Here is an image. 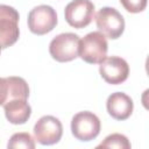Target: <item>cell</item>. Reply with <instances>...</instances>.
I'll use <instances>...</instances> for the list:
<instances>
[{
	"label": "cell",
	"mask_w": 149,
	"mask_h": 149,
	"mask_svg": "<svg viewBox=\"0 0 149 149\" xmlns=\"http://www.w3.org/2000/svg\"><path fill=\"white\" fill-rule=\"evenodd\" d=\"M132 147L129 140L123 134L113 133L105 137V140L98 144L97 148H119V149H129Z\"/></svg>",
	"instance_id": "obj_12"
},
{
	"label": "cell",
	"mask_w": 149,
	"mask_h": 149,
	"mask_svg": "<svg viewBox=\"0 0 149 149\" xmlns=\"http://www.w3.org/2000/svg\"><path fill=\"white\" fill-rule=\"evenodd\" d=\"M108 43L100 31L86 34L79 42V57L90 64H99L106 57Z\"/></svg>",
	"instance_id": "obj_1"
},
{
	"label": "cell",
	"mask_w": 149,
	"mask_h": 149,
	"mask_svg": "<svg viewBox=\"0 0 149 149\" xmlns=\"http://www.w3.org/2000/svg\"><path fill=\"white\" fill-rule=\"evenodd\" d=\"M57 24L56 10L49 5L34 7L28 14V28L33 34L44 35L50 33Z\"/></svg>",
	"instance_id": "obj_6"
},
{
	"label": "cell",
	"mask_w": 149,
	"mask_h": 149,
	"mask_svg": "<svg viewBox=\"0 0 149 149\" xmlns=\"http://www.w3.org/2000/svg\"><path fill=\"white\" fill-rule=\"evenodd\" d=\"M100 120L90 111L78 112L71 120V133L79 141H91L100 133Z\"/></svg>",
	"instance_id": "obj_5"
},
{
	"label": "cell",
	"mask_w": 149,
	"mask_h": 149,
	"mask_svg": "<svg viewBox=\"0 0 149 149\" xmlns=\"http://www.w3.org/2000/svg\"><path fill=\"white\" fill-rule=\"evenodd\" d=\"M63 126L59 119L52 115H43L34 126V137L43 146H51L62 139Z\"/></svg>",
	"instance_id": "obj_8"
},
{
	"label": "cell",
	"mask_w": 149,
	"mask_h": 149,
	"mask_svg": "<svg viewBox=\"0 0 149 149\" xmlns=\"http://www.w3.org/2000/svg\"><path fill=\"white\" fill-rule=\"evenodd\" d=\"M106 108L112 118L122 121L132 115L134 109V102L128 94L123 92H114L107 98Z\"/></svg>",
	"instance_id": "obj_10"
},
{
	"label": "cell",
	"mask_w": 149,
	"mask_h": 149,
	"mask_svg": "<svg viewBox=\"0 0 149 149\" xmlns=\"http://www.w3.org/2000/svg\"><path fill=\"white\" fill-rule=\"evenodd\" d=\"M8 148H26V149H34L35 148V140L29 133H15L10 136L8 143Z\"/></svg>",
	"instance_id": "obj_13"
},
{
	"label": "cell",
	"mask_w": 149,
	"mask_h": 149,
	"mask_svg": "<svg viewBox=\"0 0 149 149\" xmlns=\"http://www.w3.org/2000/svg\"><path fill=\"white\" fill-rule=\"evenodd\" d=\"M99 64H100L99 65L100 76L108 84H112V85L121 84L129 76L128 63L119 56L105 57L102 62Z\"/></svg>",
	"instance_id": "obj_9"
},
{
	"label": "cell",
	"mask_w": 149,
	"mask_h": 149,
	"mask_svg": "<svg viewBox=\"0 0 149 149\" xmlns=\"http://www.w3.org/2000/svg\"><path fill=\"white\" fill-rule=\"evenodd\" d=\"M95 24L101 34L111 40L119 38L125 30V19L113 7H102L95 14Z\"/></svg>",
	"instance_id": "obj_4"
},
{
	"label": "cell",
	"mask_w": 149,
	"mask_h": 149,
	"mask_svg": "<svg viewBox=\"0 0 149 149\" xmlns=\"http://www.w3.org/2000/svg\"><path fill=\"white\" fill-rule=\"evenodd\" d=\"M65 21L73 28H85L94 16V3L91 0H72L64 9Z\"/></svg>",
	"instance_id": "obj_7"
},
{
	"label": "cell",
	"mask_w": 149,
	"mask_h": 149,
	"mask_svg": "<svg viewBox=\"0 0 149 149\" xmlns=\"http://www.w3.org/2000/svg\"><path fill=\"white\" fill-rule=\"evenodd\" d=\"M148 0H120V3L129 13H140L143 12L147 7Z\"/></svg>",
	"instance_id": "obj_14"
},
{
	"label": "cell",
	"mask_w": 149,
	"mask_h": 149,
	"mask_svg": "<svg viewBox=\"0 0 149 149\" xmlns=\"http://www.w3.org/2000/svg\"><path fill=\"white\" fill-rule=\"evenodd\" d=\"M20 15L8 5H0V50L13 45L20 36Z\"/></svg>",
	"instance_id": "obj_3"
},
{
	"label": "cell",
	"mask_w": 149,
	"mask_h": 149,
	"mask_svg": "<svg viewBox=\"0 0 149 149\" xmlns=\"http://www.w3.org/2000/svg\"><path fill=\"white\" fill-rule=\"evenodd\" d=\"M79 42L80 38L77 34L62 33L51 40L49 52L57 62H71L79 56Z\"/></svg>",
	"instance_id": "obj_2"
},
{
	"label": "cell",
	"mask_w": 149,
	"mask_h": 149,
	"mask_svg": "<svg viewBox=\"0 0 149 149\" xmlns=\"http://www.w3.org/2000/svg\"><path fill=\"white\" fill-rule=\"evenodd\" d=\"M9 99V83L7 77H0V105H3Z\"/></svg>",
	"instance_id": "obj_15"
},
{
	"label": "cell",
	"mask_w": 149,
	"mask_h": 149,
	"mask_svg": "<svg viewBox=\"0 0 149 149\" xmlns=\"http://www.w3.org/2000/svg\"><path fill=\"white\" fill-rule=\"evenodd\" d=\"M6 119L13 125L26 123L31 115V107L27 99H12L3 104Z\"/></svg>",
	"instance_id": "obj_11"
}]
</instances>
